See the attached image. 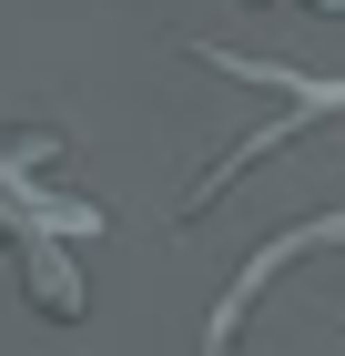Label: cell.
Masks as SVG:
<instances>
[{
	"label": "cell",
	"mask_w": 345,
	"mask_h": 356,
	"mask_svg": "<svg viewBox=\"0 0 345 356\" xmlns=\"http://www.w3.org/2000/svg\"><path fill=\"white\" fill-rule=\"evenodd\" d=\"M61 133H21V122H0V285L31 305V316H51V326H81V275H71V245H92L112 224V204L61 184Z\"/></svg>",
	"instance_id": "6da1fadb"
},
{
	"label": "cell",
	"mask_w": 345,
	"mask_h": 356,
	"mask_svg": "<svg viewBox=\"0 0 345 356\" xmlns=\"http://www.w3.org/2000/svg\"><path fill=\"white\" fill-rule=\"evenodd\" d=\"M193 61H203V72H234L244 92H264V102H274V122H264V133H244V143H224V163L183 184V204H173V224L213 214V204H224V193H234V184H244L254 163H274V153H294V143L315 133V122H335V112H345V82H335V72H294V61L234 51V41H193Z\"/></svg>",
	"instance_id": "7a4b0ae2"
},
{
	"label": "cell",
	"mask_w": 345,
	"mask_h": 356,
	"mask_svg": "<svg viewBox=\"0 0 345 356\" xmlns=\"http://www.w3.org/2000/svg\"><path fill=\"white\" fill-rule=\"evenodd\" d=\"M325 245H345V204H325V214H305V224H285V234H264V245H254L234 275H224L213 316L193 326V356H244V316L274 296V275H294L305 254H325Z\"/></svg>",
	"instance_id": "3957f363"
},
{
	"label": "cell",
	"mask_w": 345,
	"mask_h": 356,
	"mask_svg": "<svg viewBox=\"0 0 345 356\" xmlns=\"http://www.w3.org/2000/svg\"><path fill=\"white\" fill-rule=\"evenodd\" d=\"M264 10H274V0H264ZM294 10H325V21H345V0H294Z\"/></svg>",
	"instance_id": "277c9868"
}]
</instances>
